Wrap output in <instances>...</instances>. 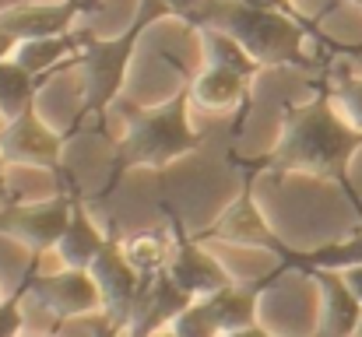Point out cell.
I'll return each instance as SVG.
<instances>
[{
  "label": "cell",
  "instance_id": "836d02e7",
  "mask_svg": "<svg viewBox=\"0 0 362 337\" xmlns=\"http://www.w3.org/2000/svg\"><path fill=\"white\" fill-rule=\"evenodd\" d=\"M356 4H359V7H362V0H356Z\"/></svg>",
  "mask_w": 362,
  "mask_h": 337
},
{
  "label": "cell",
  "instance_id": "ba28073f",
  "mask_svg": "<svg viewBox=\"0 0 362 337\" xmlns=\"http://www.w3.org/2000/svg\"><path fill=\"white\" fill-rule=\"evenodd\" d=\"M99 4L92 0H57V4H14L0 11V25L18 39H49V35H67L74 32V18L95 11Z\"/></svg>",
  "mask_w": 362,
  "mask_h": 337
},
{
  "label": "cell",
  "instance_id": "30bf717a",
  "mask_svg": "<svg viewBox=\"0 0 362 337\" xmlns=\"http://www.w3.org/2000/svg\"><path fill=\"white\" fill-rule=\"evenodd\" d=\"M165 274L176 281V288H183L190 299H208L211 292H218V288H226L233 278H229V271L204 249V246H197V242H190V239H180L176 246H173V256H169V267H165Z\"/></svg>",
  "mask_w": 362,
  "mask_h": 337
},
{
  "label": "cell",
  "instance_id": "9a60e30c",
  "mask_svg": "<svg viewBox=\"0 0 362 337\" xmlns=\"http://www.w3.org/2000/svg\"><path fill=\"white\" fill-rule=\"evenodd\" d=\"M78 49H81V32L49 35V39H25V42H18L14 60H18L28 74L46 78V74L57 71L60 64H74Z\"/></svg>",
  "mask_w": 362,
  "mask_h": 337
},
{
  "label": "cell",
  "instance_id": "4dcf8cb0",
  "mask_svg": "<svg viewBox=\"0 0 362 337\" xmlns=\"http://www.w3.org/2000/svg\"><path fill=\"white\" fill-rule=\"evenodd\" d=\"M356 337H362V320H359V331H356Z\"/></svg>",
  "mask_w": 362,
  "mask_h": 337
},
{
  "label": "cell",
  "instance_id": "8992f818",
  "mask_svg": "<svg viewBox=\"0 0 362 337\" xmlns=\"http://www.w3.org/2000/svg\"><path fill=\"white\" fill-rule=\"evenodd\" d=\"M88 271H92V278L99 281V292H103V317L117 331L130 327V317H134L144 274H137L130 267V260L123 256V246L113 242V239L106 242V249L95 256V264Z\"/></svg>",
  "mask_w": 362,
  "mask_h": 337
},
{
  "label": "cell",
  "instance_id": "cb8c5ba5",
  "mask_svg": "<svg viewBox=\"0 0 362 337\" xmlns=\"http://www.w3.org/2000/svg\"><path fill=\"white\" fill-rule=\"evenodd\" d=\"M158 4H162V7H165V11L173 14V18H180V21H183L187 14H194V11L201 7V0H158Z\"/></svg>",
  "mask_w": 362,
  "mask_h": 337
},
{
  "label": "cell",
  "instance_id": "44dd1931",
  "mask_svg": "<svg viewBox=\"0 0 362 337\" xmlns=\"http://www.w3.org/2000/svg\"><path fill=\"white\" fill-rule=\"evenodd\" d=\"M201 35H204V46H208V64H226V67L240 71L246 78H253V74L260 71V64L243 49L236 39H229V35H222V32H201Z\"/></svg>",
  "mask_w": 362,
  "mask_h": 337
},
{
  "label": "cell",
  "instance_id": "83f0119b",
  "mask_svg": "<svg viewBox=\"0 0 362 337\" xmlns=\"http://www.w3.org/2000/svg\"><path fill=\"white\" fill-rule=\"evenodd\" d=\"M226 337H274L271 331H260L257 324L253 327H246V331H233V334H226Z\"/></svg>",
  "mask_w": 362,
  "mask_h": 337
},
{
  "label": "cell",
  "instance_id": "9c48e42d",
  "mask_svg": "<svg viewBox=\"0 0 362 337\" xmlns=\"http://www.w3.org/2000/svg\"><path fill=\"white\" fill-rule=\"evenodd\" d=\"M0 155L7 162H18V165L53 169L60 158V137L35 116V110H28L7 119V126L0 130Z\"/></svg>",
  "mask_w": 362,
  "mask_h": 337
},
{
  "label": "cell",
  "instance_id": "e575fe53",
  "mask_svg": "<svg viewBox=\"0 0 362 337\" xmlns=\"http://www.w3.org/2000/svg\"><path fill=\"white\" fill-rule=\"evenodd\" d=\"M21 337H32V334H21Z\"/></svg>",
  "mask_w": 362,
  "mask_h": 337
},
{
  "label": "cell",
  "instance_id": "f546056e",
  "mask_svg": "<svg viewBox=\"0 0 362 337\" xmlns=\"http://www.w3.org/2000/svg\"><path fill=\"white\" fill-rule=\"evenodd\" d=\"M148 337H176V334H173L169 327H162V331H155V334H148Z\"/></svg>",
  "mask_w": 362,
  "mask_h": 337
},
{
  "label": "cell",
  "instance_id": "5b68a950",
  "mask_svg": "<svg viewBox=\"0 0 362 337\" xmlns=\"http://www.w3.org/2000/svg\"><path fill=\"white\" fill-rule=\"evenodd\" d=\"M28 292L42 309H49L60 320H81L103 309L99 281L92 278V271L81 267H60L57 274H39L32 278Z\"/></svg>",
  "mask_w": 362,
  "mask_h": 337
},
{
  "label": "cell",
  "instance_id": "6da1fadb",
  "mask_svg": "<svg viewBox=\"0 0 362 337\" xmlns=\"http://www.w3.org/2000/svg\"><path fill=\"white\" fill-rule=\"evenodd\" d=\"M362 148V134L331 102V88L288 106L281 116V137L271 151L274 169H299L327 179L349 176V162Z\"/></svg>",
  "mask_w": 362,
  "mask_h": 337
},
{
  "label": "cell",
  "instance_id": "7402d4cb",
  "mask_svg": "<svg viewBox=\"0 0 362 337\" xmlns=\"http://www.w3.org/2000/svg\"><path fill=\"white\" fill-rule=\"evenodd\" d=\"M331 102L362 134V74H345L338 85H331Z\"/></svg>",
  "mask_w": 362,
  "mask_h": 337
},
{
  "label": "cell",
  "instance_id": "52a82bcc",
  "mask_svg": "<svg viewBox=\"0 0 362 337\" xmlns=\"http://www.w3.org/2000/svg\"><path fill=\"white\" fill-rule=\"evenodd\" d=\"M74 201L71 197H53L46 204H14L0 211V232L21 239L32 249H53L71 222Z\"/></svg>",
  "mask_w": 362,
  "mask_h": 337
},
{
  "label": "cell",
  "instance_id": "4316f807",
  "mask_svg": "<svg viewBox=\"0 0 362 337\" xmlns=\"http://www.w3.org/2000/svg\"><path fill=\"white\" fill-rule=\"evenodd\" d=\"M243 4H250V7H264V11H292L288 0H243Z\"/></svg>",
  "mask_w": 362,
  "mask_h": 337
},
{
  "label": "cell",
  "instance_id": "5bb4252c",
  "mask_svg": "<svg viewBox=\"0 0 362 337\" xmlns=\"http://www.w3.org/2000/svg\"><path fill=\"white\" fill-rule=\"evenodd\" d=\"M106 235H103V228L88 218V211L74 201V211H71V222L64 228V235H60V242L53 246V253L60 256V264L64 267H81V271H88L92 264H95V256L106 249Z\"/></svg>",
  "mask_w": 362,
  "mask_h": 337
},
{
  "label": "cell",
  "instance_id": "d4e9b609",
  "mask_svg": "<svg viewBox=\"0 0 362 337\" xmlns=\"http://www.w3.org/2000/svg\"><path fill=\"white\" fill-rule=\"evenodd\" d=\"M14 49H18V39L0 25V60H11V57H14Z\"/></svg>",
  "mask_w": 362,
  "mask_h": 337
},
{
  "label": "cell",
  "instance_id": "3957f363",
  "mask_svg": "<svg viewBox=\"0 0 362 337\" xmlns=\"http://www.w3.org/2000/svg\"><path fill=\"white\" fill-rule=\"evenodd\" d=\"M165 14L169 11L158 0H141L134 21L120 35L103 39V35H85L81 32V49L74 57V67L81 71V110L106 116V110L120 99L123 85H127V71H130V60L137 53L141 35Z\"/></svg>",
  "mask_w": 362,
  "mask_h": 337
},
{
  "label": "cell",
  "instance_id": "ac0fdd59",
  "mask_svg": "<svg viewBox=\"0 0 362 337\" xmlns=\"http://www.w3.org/2000/svg\"><path fill=\"white\" fill-rule=\"evenodd\" d=\"M120 246H123V256L130 260V267L137 274H158V271L169 267V256H173V246L162 235H155V232L130 235V239H123Z\"/></svg>",
  "mask_w": 362,
  "mask_h": 337
},
{
  "label": "cell",
  "instance_id": "8fae6325",
  "mask_svg": "<svg viewBox=\"0 0 362 337\" xmlns=\"http://www.w3.org/2000/svg\"><path fill=\"white\" fill-rule=\"evenodd\" d=\"M320 285L324 295V313H320V337H356L362 320V302L356 292L349 288L341 271H327V267H313L310 271Z\"/></svg>",
  "mask_w": 362,
  "mask_h": 337
},
{
  "label": "cell",
  "instance_id": "484cf974",
  "mask_svg": "<svg viewBox=\"0 0 362 337\" xmlns=\"http://www.w3.org/2000/svg\"><path fill=\"white\" fill-rule=\"evenodd\" d=\"M341 274H345V281H349V288L356 292V299H359V302H362V264H359V267H345Z\"/></svg>",
  "mask_w": 362,
  "mask_h": 337
},
{
  "label": "cell",
  "instance_id": "603a6c76",
  "mask_svg": "<svg viewBox=\"0 0 362 337\" xmlns=\"http://www.w3.org/2000/svg\"><path fill=\"white\" fill-rule=\"evenodd\" d=\"M25 317H21V302L18 299H4L0 302V337H21Z\"/></svg>",
  "mask_w": 362,
  "mask_h": 337
},
{
  "label": "cell",
  "instance_id": "ffe728a7",
  "mask_svg": "<svg viewBox=\"0 0 362 337\" xmlns=\"http://www.w3.org/2000/svg\"><path fill=\"white\" fill-rule=\"evenodd\" d=\"M169 331L176 337H226V331H222V324H218V317H215V309H211L208 299H194L169 324Z\"/></svg>",
  "mask_w": 362,
  "mask_h": 337
},
{
  "label": "cell",
  "instance_id": "1f68e13d",
  "mask_svg": "<svg viewBox=\"0 0 362 337\" xmlns=\"http://www.w3.org/2000/svg\"><path fill=\"white\" fill-rule=\"evenodd\" d=\"M92 4H103V0H92Z\"/></svg>",
  "mask_w": 362,
  "mask_h": 337
},
{
  "label": "cell",
  "instance_id": "2e32d148",
  "mask_svg": "<svg viewBox=\"0 0 362 337\" xmlns=\"http://www.w3.org/2000/svg\"><path fill=\"white\" fill-rule=\"evenodd\" d=\"M208 302H211V309H215V317H218V324H222L226 334L246 331V327L257 324V285L246 288V285L229 281L226 288L211 292Z\"/></svg>",
  "mask_w": 362,
  "mask_h": 337
},
{
  "label": "cell",
  "instance_id": "e0dca14e",
  "mask_svg": "<svg viewBox=\"0 0 362 337\" xmlns=\"http://www.w3.org/2000/svg\"><path fill=\"white\" fill-rule=\"evenodd\" d=\"M35 88H39V78L28 74L14 57L0 60V116L4 119H14V116L32 110Z\"/></svg>",
  "mask_w": 362,
  "mask_h": 337
},
{
  "label": "cell",
  "instance_id": "f1b7e54d",
  "mask_svg": "<svg viewBox=\"0 0 362 337\" xmlns=\"http://www.w3.org/2000/svg\"><path fill=\"white\" fill-rule=\"evenodd\" d=\"M7 194V158L0 155V197Z\"/></svg>",
  "mask_w": 362,
  "mask_h": 337
},
{
  "label": "cell",
  "instance_id": "7a4b0ae2",
  "mask_svg": "<svg viewBox=\"0 0 362 337\" xmlns=\"http://www.w3.org/2000/svg\"><path fill=\"white\" fill-rule=\"evenodd\" d=\"M187 28L197 32H222L236 39L260 67H306V28L292 11H264L243 0H201L194 14L183 18Z\"/></svg>",
  "mask_w": 362,
  "mask_h": 337
},
{
  "label": "cell",
  "instance_id": "d6a6232c",
  "mask_svg": "<svg viewBox=\"0 0 362 337\" xmlns=\"http://www.w3.org/2000/svg\"><path fill=\"white\" fill-rule=\"evenodd\" d=\"M0 302H4V292H0Z\"/></svg>",
  "mask_w": 362,
  "mask_h": 337
},
{
  "label": "cell",
  "instance_id": "4fadbf2b",
  "mask_svg": "<svg viewBox=\"0 0 362 337\" xmlns=\"http://www.w3.org/2000/svg\"><path fill=\"white\" fill-rule=\"evenodd\" d=\"M246 88H250V78L246 74L226 67V64H208L201 74H194V81H190L187 92H190V99L197 106L222 112V110H233V106L246 102Z\"/></svg>",
  "mask_w": 362,
  "mask_h": 337
},
{
  "label": "cell",
  "instance_id": "277c9868",
  "mask_svg": "<svg viewBox=\"0 0 362 337\" xmlns=\"http://www.w3.org/2000/svg\"><path fill=\"white\" fill-rule=\"evenodd\" d=\"M187 99H190V92H176L162 106L141 110L130 119L120 148H117V172L134 169V165L165 169L169 162H176L197 148V130L190 126Z\"/></svg>",
  "mask_w": 362,
  "mask_h": 337
},
{
  "label": "cell",
  "instance_id": "d6986e66",
  "mask_svg": "<svg viewBox=\"0 0 362 337\" xmlns=\"http://www.w3.org/2000/svg\"><path fill=\"white\" fill-rule=\"evenodd\" d=\"M299 264L306 271L313 267H327V271H345V267H359L362 264V232L349 235V239H338V242H327L306 256H299Z\"/></svg>",
  "mask_w": 362,
  "mask_h": 337
},
{
  "label": "cell",
  "instance_id": "7c38bea8",
  "mask_svg": "<svg viewBox=\"0 0 362 337\" xmlns=\"http://www.w3.org/2000/svg\"><path fill=\"white\" fill-rule=\"evenodd\" d=\"M215 235H222L229 242H240V246H250V249H278V239L271 235L264 215L257 211L250 190H243L240 197L222 211V218L215 222Z\"/></svg>",
  "mask_w": 362,
  "mask_h": 337
}]
</instances>
